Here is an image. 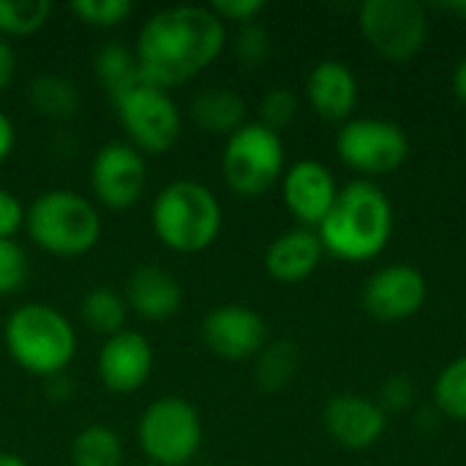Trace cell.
<instances>
[{
	"label": "cell",
	"mask_w": 466,
	"mask_h": 466,
	"mask_svg": "<svg viewBox=\"0 0 466 466\" xmlns=\"http://www.w3.org/2000/svg\"><path fill=\"white\" fill-rule=\"evenodd\" d=\"M227 41V25L210 5H169L139 27L134 55L142 79L172 90L205 74Z\"/></svg>",
	"instance_id": "1"
},
{
	"label": "cell",
	"mask_w": 466,
	"mask_h": 466,
	"mask_svg": "<svg viewBox=\"0 0 466 466\" xmlns=\"http://www.w3.org/2000/svg\"><path fill=\"white\" fill-rule=\"evenodd\" d=\"M322 248L341 262H369L380 257L393 235V205L371 180H352L317 227Z\"/></svg>",
	"instance_id": "2"
},
{
	"label": "cell",
	"mask_w": 466,
	"mask_h": 466,
	"mask_svg": "<svg viewBox=\"0 0 466 466\" xmlns=\"http://www.w3.org/2000/svg\"><path fill=\"white\" fill-rule=\"evenodd\" d=\"M224 224L218 197L197 180L167 183L150 210V227L164 248L175 254H199L210 248Z\"/></svg>",
	"instance_id": "3"
},
{
	"label": "cell",
	"mask_w": 466,
	"mask_h": 466,
	"mask_svg": "<svg viewBox=\"0 0 466 466\" xmlns=\"http://www.w3.org/2000/svg\"><path fill=\"white\" fill-rule=\"evenodd\" d=\"M3 344L11 360L33 377H60L76 355V330L55 306L25 303L3 325Z\"/></svg>",
	"instance_id": "4"
},
{
	"label": "cell",
	"mask_w": 466,
	"mask_h": 466,
	"mask_svg": "<svg viewBox=\"0 0 466 466\" xmlns=\"http://www.w3.org/2000/svg\"><path fill=\"white\" fill-rule=\"evenodd\" d=\"M27 238L46 254L74 259L96 248L101 238L98 208L79 191L49 188L25 213Z\"/></svg>",
	"instance_id": "5"
},
{
	"label": "cell",
	"mask_w": 466,
	"mask_h": 466,
	"mask_svg": "<svg viewBox=\"0 0 466 466\" xmlns=\"http://www.w3.org/2000/svg\"><path fill=\"white\" fill-rule=\"evenodd\" d=\"M287 150L281 134L259 120L240 126L224 145L221 172L227 186L246 199L268 194L287 172Z\"/></svg>",
	"instance_id": "6"
},
{
	"label": "cell",
	"mask_w": 466,
	"mask_h": 466,
	"mask_svg": "<svg viewBox=\"0 0 466 466\" xmlns=\"http://www.w3.org/2000/svg\"><path fill=\"white\" fill-rule=\"evenodd\" d=\"M112 101L126 142L142 156H164L177 145L183 131V112L169 90L142 79Z\"/></svg>",
	"instance_id": "7"
},
{
	"label": "cell",
	"mask_w": 466,
	"mask_h": 466,
	"mask_svg": "<svg viewBox=\"0 0 466 466\" xmlns=\"http://www.w3.org/2000/svg\"><path fill=\"white\" fill-rule=\"evenodd\" d=\"M202 418L197 407L180 396L150 401L139 418L137 437L147 464L186 466L202 448Z\"/></svg>",
	"instance_id": "8"
},
{
	"label": "cell",
	"mask_w": 466,
	"mask_h": 466,
	"mask_svg": "<svg viewBox=\"0 0 466 466\" xmlns=\"http://www.w3.org/2000/svg\"><path fill=\"white\" fill-rule=\"evenodd\" d=\"M358 27L369 46L385 60H412L429 41V14L418 0H366Z\"/></svg>",
	"instance_id": "9"
},
{
	"label": "cell",
	"mask_w": 466,
	"mask_h": 466,
	"mask_svg": "<svg viewBox=\"0 0 466 466\" xmlns=\"http://www.w3.org/2000/svg\"><path fill=\"white\" fill-rule=\"evenodd\" d=\"M336 153L352 172L388 175L410 158V137L385 117H350L336 134Z\"/></svg>",
	"instance_id": "10"
},
{
	"label": "cell",
	"mask_w": 466,
	"mask_h": 466,
	"mask_svg": "<svg viewBox=\"0 0 466 466\" xmlns=\"http://www.w3.org/2000/svg\"><path fill=\"white\" fill-rule=\"evenodd\" d=\"M90 188L98 205L109 210L134 208L147 188V161L145 156L123 142H106L98 147L90 164Z\"/></svg>",
	"instance_id": "11"
},
{
	"label": "cell",
	"mask_w": 466,
	"mask_h": 466,
	"mask_svg": "<svg viewBox=\"0 0 466 466\" xmlns=\"http://www.w3.org/2000/svg\"><path fill=\"white\" fill-rule=\"evenodd\" d=\"M202 341L221 360H251L268 344V325L254 309L224 303L202 319Z\"/></svg>",
	"instance_id": "12"
},
{
	"label": "cell",
	"mask_w": 466,
	"mask_h": 466,
	"mask_svg": "<svg viewBox=\"0 0 466 466\" xmlns=\"http://www.w3.org/2000/svg\"><path fill=\"white\" fill-rule=\"evenodd\" d=\"M429 298L426 276L412 265H385L363 287V309L380 322H404L415 317Z\"/></svg>",
	"instance_id": "13"
},
{
	"label": "cell",
	"mask_w": 466,
	"mask_h": 466,
	"mask_svg": "<svg viewBox=\"0 0 466 466\" xmlns=\"http://www.w3.org/2000/svg\"><path fill=\"white\" fill-rule=\"evenodd\" d=\"M153 363L156 358H153V344L147 341V336L126 328L104 339L98 358H96V371H98L101 385L109 393L128 396L147 385L153 374Z\"/></svg>",
	"instance_id": "14"
},
{
	"label": "cell",
	"mask_w": 466,
	"mask_h": 466,
	"mask_svg": "<svg viewBox=\"0 0 466 466\" xmlns=\"http://www.w3.org/2000/svg\"><path fill=\"white\" fill-rule=\"evenodd\" d=\"M281 197H284L289 216L300 227L317 232V227L325 221V216L330 213L339 197V183L322 161L303 158V161H295L284 172Z\"/></svg>",
	"instance_id": "15"
},
{
	"label": "cell",
	"mask_w": 466,
	"mask_h": 466,
	"mask_svg": "<svg viewBox=\"0 0 466 466\" xmlns=\"http://www.w3.org/2000/svg\"><path fill=\"white\" fill-rule=\"evenodd\" d=\"M322 423H325V431L330 434V440L339 442L341 448L366 451L382 440V434L388 429V415L377 401H371L366 396L341 393L325 404Z\"/></svg>",
	"instance_id": "16"
},
{
	"label": "cell",
	"mask_w": 466,
	"mask_h": 466,
	"mask_svg": "<svg viewBox=\"0 0 466 466\" xmlns=\"http://www.w3.org/2000/svg\"><path fill=\"white\" fill-rule=\"evenodd\" d=\"M123 298L128 303V311L147 319L161 322L180 311L183 306V287L175 273H169L161 265H139L126 279Z\"/></svg>",
	"instance_id": "17"
},
{
	"label": "cell",
	"mask_w": 466,
	"mask_h": 466,
	"mask_svg": "<svg viewBox=\"0 0 466 466\" xmlns=\"http://www.w3.org/2000/svg\"><path fill=\"white\" fill-rule=\"evenodd\" d=\"M306 96L311 109L330 123H347L358 106L360 87L352 68L341 60H322L306 79Z\"/></svg>",
	"instance_id": "18"
},
{
	"label": "cell",
	"mask_w": 466,
	"mask_h": 466,
	"mask_svg": "<svg viewBox=\"0 0 466 466\" xmlns=\"http://www.w3.org/2000/svg\"><path fill=\"white\" fill-rule=\"evenodd\" d=\"M322 243L314 229L295 227L281 232L265 251V270L279 284H298L309 279L322 262Z\"/></svg>",
	"instance_id": "19"
},
{
	"label": "cell",
	"mask_w": 466,
	"mask_h": 466,
	"mask_svg": "<svg viewBox=\"0 0 466 466\" xmlns=\"http://www.w3.org/2000/svg\"><path fill=\"white\" fill-rule=\"evenodd\" d=\"M188 117L205 131L216 137H232L240 126H246V101L232 87H205L191 98Z\"/></svg>",
	"instance_id": "20"
},
{
	"label": "cell",
	"mask_w": 466,
	"mask_h": 466,
	"mask_svg": "<svg viewBox=\"0 0 466 466\" xmlns=\"http://www.w3.org/2000/svg\"><path fill=\"white\" fill-rule=\"evenodd\" d=\"M93 71L98 85L109 98H117L137 82H142V71L134 55V46H126L123 41H109L96 52Z\"/></svg>",
	"instance_id": "21"
},
{
	"label": "cell",
	"mask_w": 466,
	"mask_h": 466,
	"mask_svg": "<svg viewBox=\"0 0 466 466\" xmlns=\"http://www.w3.org/2000/svg\"><path fill=\"white\" fill-rule=\"evenodd\" d=\"M254 360H257L254 363V385L268 396L281 393L298 377V369H300L298 344H292L287 339L268 341Z\"/></svg>",
	"instance_id": "22"
},
{
	"label": "cell",
	"mask_w": 466,
	"mask_h": 466,
	"mask_svg": "<svg viewBox=\"0 0 466 466\" xmlns=\"http://www.w3.org/2000/svg\"><path fill=\"white\" fill-rule=\"evenodd\" d=\"M128 314L131 311H128V303H126L123 292H115L109 287H96V289L85 292L82 300H79V317H82V322L93 333H98L104 339L126 330Z\"/></svg>",
	"instance_id": "23"
},
{
	"label": "cell",
	"mask_w": 466,
	"mask_h": 466,
	"mask_svg": "<svg viewBox=\"0 0 466 466\" xmlns=\"http://www.w3.org/2000/svg\"><path fill=\"white\" fill-rule=\"evenodd\" d=\"M30 106L49 120H68L79 109V90L71 79L57 74H41L27 87Z\"/></svg>",
	"instance_id": "24"
},
{
	"label": "cell",
	"mask_w": 466,
	"mask_h": 466,
	"mask_svg": "<svg viewBox=\"0 0 466 466\" xmlns=\"http://www.w3.org/2000/svg\"><path fill=\"white\" fill-rule=\"evenodd\" d=\"M74 466H123V442L109 426H85L71 442Z\"/></svg>",
	"instance_id": "25"
},
{
	"label": "cell",
	"mask_w": 466,
	"mask_h": 466,
	"mask_svg": "<svg viewBox=\"0 0 466 466\" xmlns=\"http://www.w3.org/2000/svg\"><path fill=\"white\" fill-rule=\"evenodd\" d=\"M52 16L49 0H0V35L25 38L38 33Z\"/></svg>",
	"instance_id": "26"
},
{
	"label": "cell",
	"mask_w": 466,
	"mask_h": 466,
	"mask_svg": "<svg viewBox=\"0 0 466 466\" xmlns=\"http://www.w3.org/2000/svg\"><path fill=\"white\" fill-rule=\"evenodd\" d=\"M434 407L448 420L466 423V355L451 360L434 380Z\"/></svg>",
	"instance_id": "27"
},
{
	"label": "cell",
	"mask_w": 466,
	"mask_h": 466,
	"mask_svg": "<svg viewBox=\"0 0 466 466\" xmlns=\"http://www.w3.org/2000/svg\"><path fill=\"white\" fill-rule=\"evenodd\" d=\"M71 14L90 27L106 30L123 25L134 14V5L128 0H76L71 3Z\"/></svg>",
	"instance_id": "28"
},
{
	"label": "cell",
	"mask_w": 466,
	"mask_h": 466,
	"mask_svg": "<svg viewBox=\"0 0 466 466\" xmlns=\"http://www.w3.org/2000/svg\"><path fill=\"white\" fill-rule=\"evenodd\" d=\"M232 52L243 66L257 68L270 57V33L259 22L240 25L232 38Z\"/></svg>",
	"instance_id": "29"
},
{
	"label": "cell",
	"mask_w": 466,
	"mask_h": 466,
	"mask_svg": "<svg viewBox=\"0 0 466 466\" xmlns=\"http://www.w3.org/2000/svg\"><path fill=\"white\" fill-rule=\"evenodd\" d=\"M298 115V96L289 87H273L259 101V123L281 134Z\"/></svg>",
	"instance_id": "30"
},
{
	"label": "cell",
	"mask_w": 466,
	"mask_h": 466,
	"mask_svg": "<svg viewBox=\"0 0 466 466\" xmlns=\"http://www.w3.org/2000/svg\"><path fill=\"white\" fill-rule=\"evenodd\" d=\"M27 281V254L16 240H0V295H14Z\"/></svg>",
	"instance_id": "31"
},
{
	"label": "cell",
	"mask_w": 466,
	"mask_h": 466,
	"mask_svg": "<svg viewBox=\"0 0 466 466\" xmlns=\"http://www.w3.org/2000/svg\"><path fill=\"white\" fill-rule=\"evenodd\" d=\"M210 8L224 25L235 22L240 27V25L257 22V16L265 11V3L262 0H216L210 3Z\"/></svg>",
	"instance_id": "32"
},
{
	"label": "cell",
	"mask_w": 466,
	"mask_h": 466,
	"mask_svg": "<svg viewBox=\"0 0 466 466\" xmlns=\"http://www.w3.org/2000/svg\"><path fill=\"white\" fill-rule=\"evenodd\" d=\"M412 401H415V385H412V380H407V377H390V380L382 385L380 401H377V404L385 410V415H390V412L410 410Z\"/></svg>",
	"instance_id": "33"
},
{
	"label": "cell",
	"mask_w": 466,
	"mask_h": 466,
	"mask_svg": "<svg viewBox=\"0 0 466 466\" xmlns=\"http://www.w3.org/2000/svg\"><path fill=\"white\" fill-rule=\"evenodd\" d=\"M25 213L27 208L19 202V197L8 188H0V240H14L19 229H25Z\"/></svg>",
	"instance_id": "34"
},
{
	"label": "cell",
	"mask_w": 466,
	"mask_h": 466,
	"mask_svg": "<svg viewBox=\"0 0 466 466\" xmlns=\"http://www.w3.org/2000/svg\"><path fill=\"white\" fill-rule=\"evenodd\" d=\"M14 76H16V52L8 44V38L0 35V93L11 87Z\"/></svg>",
	"instance_id": "35"
},
{
	"label": "cell",
	"mask_w": 466,
	"mask_h": 466,
	"mask_svg": "<svg viewBox=\"0 0 466 466\" xmlns=\"http://www.w3.org/2000/svg\"><path fill=\"white\" fill-rule=\"evenodd\" d=\"M14 145H16V128H14V120L0 109V167L11 158Z\"/></svg>",
	"instance_id": "36"
},
{
	"label": "cell",
	"mask_w": 466,
	"mask_h": 466,
	"mask_svg": "<svg viewBox=\"0 0 466 466\" xmlns=\"http://www.w3.org/2000/svg\"><path fill=\"white\" fill-rule=\"evenodd\" d=\"M453 90H456V98L466 106V57L459 60V66L453 71Z\"/></svg>",
	"instance_id": "37"
},
{
	"label": "cell",
	"mask_w": 466,
	"mask_h": 466,
	"mask_svg": "<svg viewBox=\"0 0 466 466\" xmlns=\"http://www.w3.org/2000/svg\"><path fill=\"white\" fill-rule=\"evenodd\" d=\"M437 8L442 14H451L456 19H466V0H448V3H437Z\"/></svg>",
	"instance_id": "38"
},
{
	"label": "cell",
	"mask_w": 466,
	"mask_h": 466,
	"mask_svg": "<svg viewBox=\"0 0 466 466\" xmlns=\"http://www.w3.org/2000/svg\"><path fill=\"white\" fill-rule=\"evenodd\" d=\"M0 466H27V461L16 453H0Z\"/></svg>",
	"instance_id": "39"
},
{
	"label": "cell",
	"mask_w": 466,
	"mask_h": 466,
	"mask_svg": "<svg viewBox=\"0 0 466 466\" xmlns=\"http://www.w3.org/2000/svg\"><path fill=\"white\" fill-rule=\"evenodd\" d=\"M139 466H158V464H139Z\"/></svg>",
	"instance_id": "40"
}]
</instances>
